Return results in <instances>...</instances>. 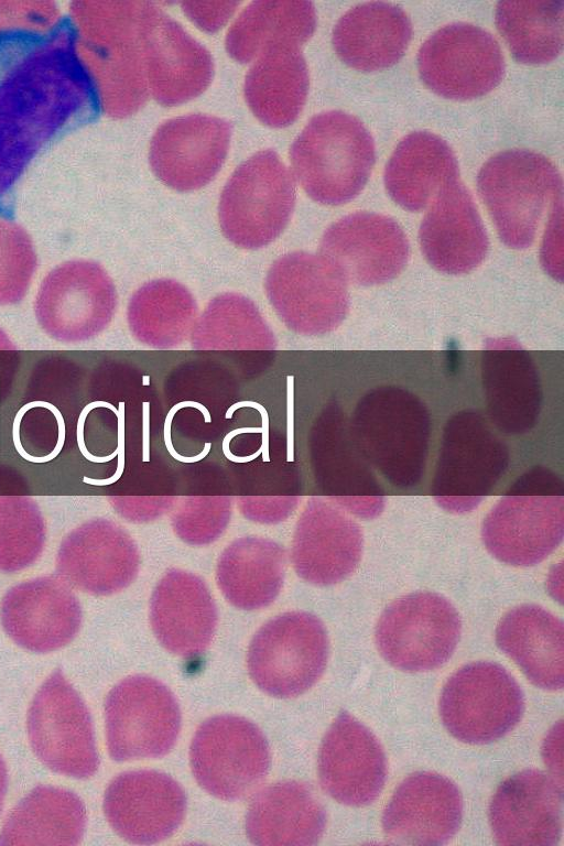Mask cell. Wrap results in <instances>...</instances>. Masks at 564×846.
<instances>
[{
	"mask_svg": "<svg viewBox=\"0 0 564 846\" xmlns=\"http://www.w3.org/2000/svg\"><path fill=\"white\" fill-rule=\"evenodd\" d=\"M100 109L72 20L0 31V206L43 150Z\"/></svg>",
	"mask_w": 564,
	"mask_h": 846,
	"instance_id": "cell-1",
	"label": "cell"
},
{
	"mask_svg": "<svg viewBox=\"0 0 564 846\" xmlns=\"http://www.w3.org/2000/svg\"><path fill=\"white\" fill-rule=\"evenodd\" d=\"M375 161L370 132L358 118L339 110L314 116L290 150L293 176L312 199L325 205L355 198Z\"/></svg>",
	"mask_w": 564,
	"mask_h": 846,
	"instance_id": "cell-2",
	"label": "cell"
},
{
	"mask_svg": "<svg viewBox=\"0 0 564 846\" xmlns=\"http://www.w3.org/2000/svg\"><path fill=\"white\" fill-rule=\"evenodd\" d=\"M563 534V481L542 466L523 473L491 508L481 527L489 553L513 566L539 564L561 544Z\"/></svg>",
	"mask_w": 564,
	"mask_h": 846,
	"instance_id": "cell-3",
	"label": "cell"
},
{
	"mask_svg": "<svg viewBox=\"0 0 564 846\" xmlns=\"http://www.w3.org/2000/svg\"><path fill=\"white\" fill-rule=\"evenodd\" d=\"M350 429L368 463L391 485L408 489L420 482L431 434L420 398L400 387L373 388L358 401Z\"/></svg>",
	"mask_w": 564,
	"mask_h": 846,
	"instance_id": "cell-4",
	"label": "cell"
},
{
	"mask_svg": "<svg viewBox=\"0 0 564 846\" xmlns=\"http://www.w3.org/2000/svg\"><path fill=\"white\" fill-rule=\"evenodd\" d=\"M80 9L78 44L100 97L101 108L122 118L149 96L139 33L141 2H97Z\"/></svg>",
	"mask_w": 564,
	"mask_h": 846,
	"instance_id": "cell-5",
	"label": "cell"
},
{
	"mask_svg": "<svg viewBox=\"0 0 564 846\" xmlns=\"http://www.w3.org/2000/svg\"><path fill=\"white\" fill-rule=\"evenodd\" d=\"M477 186L500 240L513 249L532 245L547 204L562 195L557 167L530 150L491 156L478 173Z\"/></svg>",
	"mask_w": 564,
	"mask_h": 846,
	"instance_id": "cell-6",
	"label": "cell"
},
{
	"mask_svg": "<svg viewBox=\"0 0 564 846\" xmlns=\"http://www.w3.org/2000/svg\"><path fill=\"white\" fill-rule=\"evenodd\" d=\"M508 465V447L488 421L479 412L460 411L445 424L432 495L448 512H469L494 489Z\"/></svg>",
	"mask_w": 564,
	"mask_h": 846,
	"instance_id": "cell-7",
	"label": "cell"
},
{
	"mask_svg": "<svg viewBox=\"0 0 564 846\" xmlns=\"http://www.w3.org/2000/svg\"><path fill=\"white\" fill-rule=\"evenodd\" d=\"M294 203L292 174L273 150L260 151L232 173L223 189V232L241 248H261L283 231Z\"/></svg>",
	"mask_w": 564,
	"mask_h": 846,
	"instance_id": "cell-8",
	"label": "cell"
},
{
	"mask_svg": "<svg viewBox=\"0 0 564 846\" xmlns=\"http://www.w3.org/2000/svg\"><path fill=\"white\" fill-rule=\"evenodd\" d=\"M440 715L447 731L471 745L492 742L511 731L524 712L522 690L500 664L468 663L445 683Z\"/></svg>",
	"mask_w": 564,
	"mask_h": 846,
	"instance_id": "cell-9",
	"label": "cell"
},
{
	"mask_svg": "<svg viewBox=\"0 0 564 846\" xmlns=\"http://www.w3.org/2000/svg\"><path fill=\"white\" fill-rule=\"evenodd\" d=\"M460 631V617L447 598L433 592H415L395 599L382 611L375 640L392 666L426 672L449 660Z\"/></svg>",
	"mask_w": 564,
	"mask_h": 846,
	"instance_id": "cell-10",
	"label": "cell"
},
{
	"mask_svg": "<svg viewBox=\"0 0 564 846\" xmlns=\"http://www.w3.org/2000/svg\"><path fill=\"white\" fill-rule=\"evenodd\" d=\"M192 772L209 794L225 801L246 798L265 778L270 749L260 728L236 715H218L196 730L191 749Z\"/></svg>",
	"mask_w": 564,
	"mask_h": 846,
	"instance_id": "cell-11",
	"label": "cell"
},
{
	"mask_svg": "<svg viewBox=\"0 0 564 846\" xmlns=\"http://www.w3.org/2000/svg\"><path fill=\"white\" fill-rule=\"evenodd\" d=\"M26 726L34 753L50 770L75 779L95 774L99 758L89 711L59 670L36 692Z\"/></svg>",
	"mask_w": 564,
	"mask_h": 846,
	"instance_id": "cell-12",
	"label": "cell"
},
{
	"mask_svg": "<svg viewBox=\"0 0 564 846\" xmlns=\"http://www.w3.org/2000/svg\"><path fill=\"white\" fill-rule=\"evenodd\" d=\"M107 748L116 761L159 758L174 747L181 711L172 692L148 675L128 676L105 702Z\"/></svg>",
	"mask_w": 564,
	"mask_h": 846,
	"instance_id": "cell-13",
	"label": "cell"
},
{
	"mask_svg": "<svg viewBox=\"0 0 564 846\" xmlns=\"http://www.w3.org/2000/svg\"><path fill=\"white\" fill-rule=\"evenodd\" d=\"M328 659V638L314 616L297 612L279 617L253 638L247 658L250 677L267 694L295 697L322 676Z\"/></svg>",
	"mask_w": 564,
	"mask_h": 846,
	"instance_id": "cell-14",
	"label": "cell"
},
{
	"mask_svg": "<svg viewBox=\"0 0 564 846\" xmlns=\"http://www.w3.org/2000/svg\"><path fill=\"white\" fill-rule=\"evenodd\" d=\"M417 68L423 83L437 95L468 100L491 91L503 78L506 64L491 33L456 22L442 26L421 45Z\"/></svg>",
	"mask_w": 564,
	"mask_h": 846,
	"instance_id": "cell-15",
	"label": "cell"
},
{
	"mask_svg": "<svg viewBox=\"0 0 564 846\" xmlns=\"http://www.w3.org/2000/svg\"><path fill=\"white\" fill-rule=\"evenodd\" d=\"M139 33L149 94L158 102L183 104L208 87L210 54L152 2H141Z\"/></svg>",
	"mask_w": 564,
	"mask_h": 846,
	"instance_id": "cell-16",
	"label": "cell"
},
{
	"mask_svg": "<svg viewBox=\"0 0 564 846\" xmlns=\"http://www.w3.org/2000/svg\"><path fill=\"white\" fill-rule=\"evenodd\" d=\"M321 252L347 282L377 285L394 279L404 269L410 245L394 219L357 212L326 229Z\"/></svg>",
	"mask_w": 564,
	"mask_h": 846,
	"instance_id": "cell-17",
	"label": "cell"
},
{
	"mask_svg": "<svg viewBox=\"0 0 564 846\" xmlns=\"http://www.w3.org/2000/svg\"><path fill=\"white\" fill-rule=\"evenodd\" d=\"M104 812L112 829L133 844L170 837L186 813V795L170 776L154 770L127 771L107 787Z\"/></svg>",
	"mask_w": 564,
	"mask_h": 846,
	"instance_id": "cell-18",
	"label": "cell"
},
{
	"mask_svg": "<svg viewBox=\"0 0 564 846\" xmlns=\"http://www.w3.org/2000/svg\"><path fill=\"white\" fill-rule=\"evenodd\" d=\"M95 263L72 261L52 271L39 289L36 315L45 330L59 340L76 341L95 336L113 311V288Z\"/></svg>",
	"mask_w": 564,
	"mask_h": 846,
	"instance_id": "cell-19",
	"label": "cell"
},
{
	"mask_svg": "<svg viewBox=\"0 0 564 846\" xmlns=\"http://www.w3.org/2000/svg\"><path fill=\"white\" fill-rule=\"evenodd\" d=\"M230 135V124L213 116L188 115L167 120L151 140V167L161 182L176 191L203 187L220 170Z\"/></svg>",
	"mask_w": 564,
	"mask_h": 846,
	"instance_id": "cell-20",
	"label": "cell"
},
{
	"mask_svg": "<svg viewBox=\"0 0 564 846\" xmlns=\"http://www.w3.org/2000/svg\"><path fill=\"white\" fill-rule=\"evenodd\" d=\"M317 770L319 784L330 798L348 806H365L384 787L387 759L377 737L344 711L322 740Z\"/></svg>",
	"mask_w": 564,
	"mask_h": 846,
	"instance_id": "cell-21",
	"label": "cell"
},
{
	"mask_svg": "<svg viewBox=\"0 0 564 846\" xmlns=\"http://www.w3.org/2000/svg\"><path fill=\"white\" fill-rule=\"evenodd\" d=\"M563 784L525 769L506 779L489 804V824L499 845L554 846L562 835Z\"/></svg>",
	"mask_w": 564,
	"mask_h": 846,
	"instance_id": "cell-22",
	"label": "cell"
},
{
	"mask_svg": "<svg viewBox=\"0 0 564 846\" xmlns=\"http://www.w3.org/2000/svg\"><path fill=\"white\" fill-rule=\"evenodd\" d=\"M463 817V799L448 778L419 771L408 776L386 805L382 831L392 843L444 845L457 833Z\"/></svg>",
	"mask_w": 564,
	"mask_h": 846,
	"instance_id": "cell-23",
	"label": "cell"
},
{
	"mask_svg": "<svg viewBox=\"0 0 564 846\" xmlns=\"http://www.w3.org/2000/svg\"><path fill=\"white\" fill-rule=\"evenodd\" d=\"M419 240L429 263L447 274L468 273L486 258L489 240L469 189L444 185L422 219Z\"/></svg>",
	"mask_w": 564,
	"mask_h": 846,
	"instance_id": "cell-24",
	"label": "cell"
},
{
	"mask_svg": "<svg viewBox=\"0 0 564 846\" xmlns=\"http://www.w3.org/2000/svg\"><path fill=\"white\" fill-rule=\"evenodd\" d=\"M481 380L488 415L499 431L523 434L535 425L542 401L539 372L517 341H487L481 355Z\"/></svg>",
	"mask_w": 564,
	"mask_h": 846,
	"instance_id": "cell-25",
	"label": "cell"
},
{
	"mask_svg": "<svg viewBox=\"0 0 564 846\" xmlns=\"http://www.w3.org/2000/svg\"><path fill=\"white\" fill-rule=\"evenodd\" d=\"M412 37V23L400 7L373 1L349 9L333 30V46L348 66L373 72L395 64Z\"/></svg>",
	"mask_w": 564,
	"mask_h": 846,
	"instance_id": "cell-26",
	"label": "cell"
},
{
	"mask_svg": "<svg viewBox=\"0 0 564 846\" xmlns=\"http://www.w3.org/2000/svg\"><path fill=\"white\" fill-rule=\"evenodd\" d=\"M496 643L538 687L564 685L563 621L538 605L510 609L498 622Z\"/></svg>",
	"mask_w": 564,
	"mask_h": 846,
	"instance_id": "cell-27",
	"label": "cell"
},
{
	"mask_svg": "<svg viewBox=\"0 0 564 846\" xmlns=\"http://www.w3.org/2000/svg\"><path fill=\"white\" fill-rule=\"evenodd\" d=\"M326 827V812L312 789L280 781L261 789L246 815L247 837L256 845H315Z\"/></svg>",
	"mask_w": 564,
	"mask_h": 846,
	"instance_id": "cell-28",
	"label": "cell"
},
{
	"mask_svg": "<svg viewBox=\"0 0 564 846\" xmlns=\"http://www.w3.org/2000/svg\"><path fill=\"white\" fill-rule=\"evenodd\" d=\"M459 175L451 147L429 131H415L400 141L383 174L390 197L402 208L419 212Z\"/></svg>",
	"mask_w": 564,
	"mask_h": 846,
	"instance_id": "cell-29",
	"label": "cell"
},
{
	"mask_svg": "<svg viewBox=\"0 0 564 846\" xmlns=\"http://www.w3.org/2000/svg\"><path fill=\"white\" fill-rule=\"evenodd\" d=\"M308 83L307 66L300 47H272L254 61L246 75V101L262 123L283 128L301 113Z\"/></svg>",
	"mask_w": 564,
	"mask_h": 846,
	"instance_id": "cell-30",
	"label": "cell"
},
{
	"mask_svg": "<svg viewBox=\"0 0 564 846\" xmlns=\"http://www.w3.org/2000/svg\"><path fill=\"white\" fill-rule=\"evenodd\" d=\"M86 818L84 803L75 793L39 785L7 816L0 845H77Z\"/></svg>",
	"mask_w": 564,
	"mask_h": 846,
	"instance_id": "cell-31",
	"label": "cell"
},
{
	"mask_svg": "<svg viewBox=\"0 0 564 846\" xmlns=\"http://www.w3.org/2000/svg\"><path fill=\"white\" fill-rule=\"evenodd\" d=\"M315 26L316 13L310 1H256L229 29L226 50L234 59L249 63L272 47H301Z\"/></svg>",
	"mask_w": 564,
	"mask_h": 846,
	"instance_id": "cell-32",
	"label": "cell"
},
{
	"mask_svg": "<svg viewBox=\"0 0 564 846\" xmlns=\"http://www.w3.org/2000/svg\"><path fill=\"white\" fill-rule=\"evenodd\" d=\"M2 620L7 632L18 644L35 652H50L74 638L80 614L77 603L69 595L22 589L6 598Z\"/></svg>",
	"mask_w": 564,
	"mask_h": 846,
	"instance_id": "cell-33",
	"label": "cell"
},
{
	"mask_svg": "<svg viewBox=\"0 0 564 846\" xmlns=\"http://www.w3.org/2000/svg\"><path fill=\"white\" fill-rule=\"evenodd\" d=\"M282 259L293 273L292 326L307 334L335 329L348 311L347 280L323 256L296 252Z\"/></svg>",
	"mask_w": 564,
	"mask_h": 846,
	"instance_id": "cell-34",
	"label": "cell"
},
{
	"mask_svg": "<svg viewBox=\"0 0 564 846\" xmlns=\"http://www.w3.org/2000/svg\"><path fill=\"white\" fill-rule=\"evenodd\" d=\"M563 0L500 1L496 25L514 58L545 64L563 48Z\"/></svg>",
	"mask_w": 564,
	"mask_h": 846,
	"instance_id": "cell-35",
	"label": "cell"
},
{
	"mask_svg": "<svg viewBox=\"0 0 564 846\" xmlns=\"http://www.w3.org/2000/svg\"><path fill=\"white\" fill-rule=\"evenodd\" d=\"M307 577L334 584L350 575L361 558L364 538L358 523L324 503L316 505L306 524Z\"/></svg>",
	"mask_w": 564,
	"mask_h": 846,
	"instance_id": "cell-36",
	"label": "cell"
},
{
	"mask_svg": "<svg viewBox=\"0 0 564 846\" xmlns=\"http://www.w3.org/2000/svg\"><path fill=\"white\" fill-rule=\"evenodd\" d=\"M152 625L161 643L182 658H194L208 646L215 623V608L197 587H164L152 605Z\"/></svg>",
	"mask_w": 564,
	"mask_h": 846,
	"instance_id": "cell-37",
	"label": "cell"
},
{
	"mask_svg": "<svg viewBox=\"0 0 564 846\" xmlns=\"http://www.w3.org/2000/svg\"><path fill=\"white\" fill-rule=\"evenodd\" d=\"M562 203V195L552 202L551 215L541 247L543 268L560 282L563 280Z\"/></svg>",
	"mask_w": 564,
	"mask_h": 846,
	"instance_id": "cell-38",
	"label": "cell"
},
{
	"mask_svg": "<svg viewBox=\"0 0 564 846\" xmlns=\"http://www.w3.org/2000/svg\"><path fill=\"white\" fill-rule=\"evenodd\" d=\"M239 2H183L184 12L204 31L220 29L235 12Z\"/></svg>",
	"mask_w": 564,
	"mask_h": 846,
	"instance_id": "cell-39",
	"label": "cell"
},
{
	"mask_svg": "<svg viewBox=\"0 0 564 846\" xmlns=\"http://www.w3.org/2000/svg\"><path fill=\"white\" fill-rule=\"evenodd\" d=\"M185 406H192V408H195L198 411H200V413L203 414L204 420H205L206 423H210L212 422V417H210V414H209V411L207 410V408L205 405L198 403V402H195V401H183V402H180V403L173 405L172 409L169 411L166 417H165L164 429H163V438H164L165 446H166L169 453L171 454L172 458H174V459H176L178 462H182V463H189L191 464V463L199 462L203 458H205L207 456V454L209 453V451H210L212 443H209V442L205 443L203 451L198 455H195L193 457H186V456L180 455L174 449V446L172 444V438H171L172 420L174 417V414L180 409L185 408Z\"/></svg>",
	"mask_w": 564,
	"mask_h": 846,
	"instance_id": "cell-40",
	"label": "cell"
},
{
	"mask_svg": "<svg viewBox=\"0 0 564 846\" xmlns=\"http://www.w3.org/2000/svg\"><path fill=\"white\" fill-rule=\"evenodd\" d=\"M118 413V467L116 473L106 479H94L89 477H83V481L94 486H108L116 482L122 475L124 469V403L120 402Z\"/></svg>",
	"mask_w": 564,
	"mask_h": 846,
	"instance_id": "cell-41",
	"label": "cell"
},
{
	"mask_svg": "<svg viewBox=\"0 0 564 846\" xmlns=\"http://www.w3.org/2000/svg\"><path fill=\"white\" fill-rule=\"evenodd\" d=\"M98 406H105V408H108L111 411H113L115 414L118 413V410L115 408V405H112V404H110L108 402L95 401V402H91V403L87 404L83 409V411H82V413L79 415V419H78V423H77V443H78V447H79L80 453L83 454V456L87 460L93 462V463H106V462L111 460L112 458H115L118 455V449L116 448V451L111 455H108V456H105V457L95 456V455L89 453V451L87 449V447L85 445V441H84V423L86 421L87 414L93 409L98 408Z\"/></svg>",
	"mask_w": 564,
	"mask_h": 846,
	"instance_id": "cell-42",
	"label": "cell"
},
{
	"mask_svg": "<svg viewBox=\"0 0 564 846\" xmlns=\"http://www.w3.org/2000/svg\"><path fill=\"white\" fill-rule=\"evenodd\" d=\"M242 406H251L257 409L261 413V420H262V444L260 446V449L262 451V458L264 462H269V414L267 410L260 405L257 402L253 401H240L235 404H232L226 412L225 417L231 419L234 412Z\"/></svg>",
	"mask_w": 564,
	"mask_h": 846,
	"instance_id": "cell-43",
	"label": "cell"
},
{
	"mask_svg": "<svg viewBox=\"0 0 564 846\" xmlns=\"http://www.w3.org/2000/svg\"><path fill=\"white\" fill-rule=\"evenodd\" d=\"M149 402L143 403V444H142V460H150V432H149Z\"/></svg>",
	"mask_w": 564,
	"mask_h": 846,
	"instance_id": "cell-44",
	"label": "cell"
},
{
	"mask_svg": "<svg viewBox=\"0 0 564 846\" xmlns=\"http://www.w3.org/2000/svg\"><path fill=\"white\" fill-rule=\"evenodd\" d=\"M7 787H8V772L6 763L0 756V811L3 806L6 793H7Z\"/></svg>",
	"mask_w": 564,
	"mask_h": 846,
	"instance_id": "cell-45",
	"label": "cell"
},
{
	"mask_svg": "<svg viewBox=\"0 0 564 846\" xmlns=\"http://www.w3.org/2000/svg\"><path fill=\"white\" fill-rule=\"evenodd\" d=\"M292 384H293L292 377H289V381H288V388H289L288 389V395H289V398H288V404H289V442H290L289 460H292V456H291V451H292L291 449V433H292L291 432V427H292L291 421H292V393H293Z\"/></svg>",
	"mask_w": 564,
	"mask_h": 846,
	"instance_id": "cell-46",
	"label": "cell"
}]
</instances>
